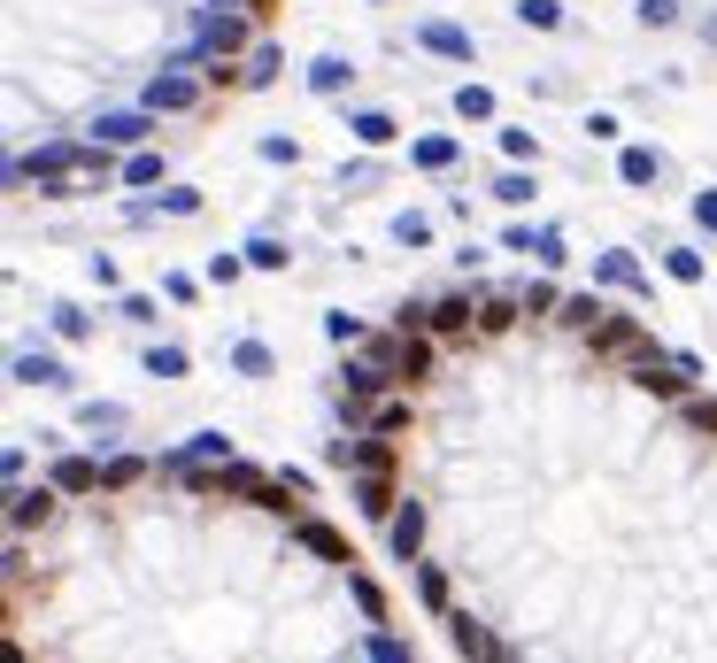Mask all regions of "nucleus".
Here are the masks:
<instances>
[{
  "mask_svg": "<svg viewBox=\"0 0 717 663\" xmlns=\"http://www.w3.org/2000/svg\"><path fill=\"white\" fill-rule=\"evenodd\" d=\"M332 456H340L348 471H393V463H401V448H393V432H356V440H340Z\"/></svg>",
  "mask_w": 717,
  "mask_h": 663,
  "instance_id": "1",
  "label": "nucleus"
},
{
  "mask_svg": "<svg viewBox=\"0 0 717 663\" xmlns=\"http://www.w3.org/2000/svg\"><path fill=\"white\" fill-rule=\"evenodd\" d=\"M586 347H594V355H633V347H641V325H633L625 309H602L594 332H586Z\"/></svg>",
  "mask_w": 717,
  "mask_h": 663,
  "instance_id": "2",
  "label": "nucleus"
},
{
  "mask_svg": "<svg viewBox=\"0 0 717 663\" xmlns=\"http://www.w3.org/2000/svg\"><path fill=\"white\" fill-rule=\"evenodd\" d=\"M185 487H193V494H255L263 471H255V463H224V471H185Z\"/></svg>",
  "mask_w": 717,
  "mask_h": 663,
  "instance_id": "3",
  "label": "nucleus"
},
{
  "mask_svg": "<svg viewBox=\"0 0 717 663\" xmlns=\"http://www.w3.org/2000/svg\"><path fill=\"white\" fill-rule=\"evenodd\" d=\"M432 332H440V339H471V332H479V294H448V302H432Z\"/></svg>",
  "mask_w": 717,
  "mask_h": 663,
  "instance_id": "4",
  "label": "nucleus"
},
{
  "mask_svg": "<svg viewBox=\"0 0 717 663\" xmlns=\"http://www.w3.org/2000/svg\"><path fill=\"white\" fill-rule=\"evenodd\" d=\"M47 517H54V487H16V494H8V524H16V532H31V524H47Z\"/></svg>",
  "mask_w": 717,
  "mask_h": 663,
  "instance_id": "5",
  "label": "nucleus"
},
{
  "mask_svg": "<svg viewBox=\"0 0 717 663\" xmlns=\"http://www.w3.org/2000/svg\"><path fill=\"white\" fill-rule=\"evenodd\" d=\"M386 540H393V555H401V563H417V548H424V509H417V501H409V509H393V517H386Z\"/></svg>",
  "mask_w": 717,
  "mask_h": 663,
  "instance_id": "6",
  "label": "nucleus"
},
{
  "mask_svg": "<svg viewBox=\"0 0 717 663\" xmlns=\"http://www.w3.org/2000/svg\"><path fill=\"white\" fill-rule=\"evenodd\" d=\"M633 386H641V394H656V401H687V378H672V370H664V355H656V363H633Z\"/></svg>",
  "mask_w": 717,
  "mask_h": 663,
  "instance_id": "7",
  "label": "nucleus"
},
{
  "mask_svg": "<svg viewBox=\"0 0 717 663\" xmlns=\"http://www.w3.org/2000/svg\"><path fill=\"white\" fill-rule=\"evenodd\" d=\"M54 487H62V494H101V463L62 456V463H54Z\"/></svg>",
  "mask_w": 717,
  "mask_h": 663,
  "instance_id": "8",
  "label": "nucleus"
},
{
  "mask_svg": "<svg viewBox=\"0 0 717 663\" xmlns=\"http://www.w3.org/2000/svg\"><path fill=\"white\" fill-rule=\"evenodd\" d=\"M193 101H201V85H193V78H178V70L147 85V109H193Z\"/></svg>",
  "mask_w": 717,
  "mask_h": 663,
  "instance_id": "9",
  "label": "nucleus"
},
{
  "mask_svg": "<svg viewBox=\"0 0 717 663\" xmlns=\"http://www.w3.org/2000/svg\"><path fill=\"white\" fill-rule=\"evenodd\" d=\"M525 309V294H479V332H510Z\"/></svg>",
  "mask_w": 717,
  "mask_h": 663,
  "instance_id": "10",
  "label": "nucleus"
},
{
  "mask_svg": "<svg viewBox=\"0 0 717 663\" xmlns=\"http://www.w3.org/2000/svg\"><path fill=\"white\" fill-rule=\"evenodd\" d=\"M455 649H463L471 663H510L502 649H494V633H486V625H471V618H455Z\"/></svg>",
  "mask_w": 717,
  "mask_h": 663,
  "instance_id": "11",
  "label": "nucleus"
},
{
  "mask_svg": "<svg viewBox=\"0 0 717 663\" xmlns=\"http://www.w3.org/2000/svg\"><path fill=\"white\" fill-rule=\"evenodd\" d=\"M201 47L232 54V47H247V23H239V16H208V23H201Z\"/></svg>",
  "mask_w": 717,
  "mask_h": 663,
  "instance_id": "12",
  "label": "nucleus"
},
{
  "mask_svg": "<svg viewBox=\"0 0 717 663\" xmlns=\"http://www.w3.org/2000/svg\"><path fill=\"white\" fill-rule=\"evenodd\" d=\"M356 501H362V517H393V487H386V471H362Z\"/></svg>",
  "mask_w": 717,
  "mask_h": 663,
  "instance_id": "13",
  "label": "nucleus"
},
{
  "mask_svg": "<svg viewBox=\"0 0 717 663\" xmlns=\"http://www.w3.org/2000/svg\"><path fill=\"white\" fill-rule=\"evenodd\" d=\"M417 39H424V47H432V54H455V62H471V39H463V31H455V23H424V31H417Z\"/></svg>",
  "mask_w": 717,
  "mask_h": 663,
  "instance_id": "14",
  "label": "nucleus"
},
{
  "mask_svg": "<svg viewBox=\"0 0 717 663\" xmlns=\"http://www.w3.org/2000/svg\"><path fill=\"white\" fill-rule=\"evenodd\" d=\"M301 540H309V548H317L325 563H356V555H348V540H340L332 524H301Z\"/></svg>",
  "mask_w": 717,
  "mask_h": 663,
  "instance_id": "15",
  "label": "nucleus"
},
{
  "mask_svg": "<svg viewBox=\"0 0 717 663\" xmlns=\"http://www.w3.org/2000/svg\"><path fill=\"white\" fill-rule=\"evenodd\" d=\"M602 309H610L602 294H571V302H563V325H571V332H594V317H602Z\"/></svg>",
  "mask_w": 717,
  "mask_h": 663,
  "instance_id": "16",
  "label": "nucleus"
},
{
  "mask_svg": "<svg viewBox=\"0 0 717 663\" xmlns=\"http://www.w3.org/2000/svg\"><path fill=\"white\" fill-rule=\"evenodd\" d=\"M101 140L109 147H132V140H147V124L140 116H101Z\"/></svg>",
  "mask_w": 717,
  "mask_h": 663,
  "instance_id": "17",
  "label": "nucleus"
},
{
  "mask_svg": "<svg viewBox=\"0 0 717 663\" xmlns=\"http://www.w3.org/2000/svg\"><path fill=\"white\" fill-rule=\"evenodd\" d=\"M16 378H31V386H62V363H54V355H23Z\"/></svg>",
  "mask_w": 717,
  "mask_h": 663,
  "instance_id": "18",
  "label": "nucleus"
},
{
  "mask_svg": "<svg viewBox=\"0 0 717 663\" xmlns=\"http://www.w3.org/2000/svg\"><path fill=\"white\" fill-rule=\"evenodd\" d=\"M664 271H672L679 286H695V278H703V255H695V247H672V255H664Z\"/></svg>",
  "mask_w": 717,
  "mask_h": 663,
  "instance_id": "19",
  "label": "nucleus"
},
{
  "mask_svg": "<svg viewBox=\"0 0 717 663\" xmlns=\"http://www.w3.org/2000/svg\"><path fill=\"white\" fill-rule=\"evenodd\" d=\"M140 479H147V463H140V456H116V463L101 471V487H140Z\"/></svg>",
  "mask_w": 717,
  "mask_h": 663,
  "instance_id": "20",
  "label": "nucleus"
},
{
  "mask_svg": "<svg viewBox=\"0 0 717 663\" xmlns=\"http://www.w3.org/2000/svg\"><path fill=\"white\" fill-rule=\"evenodd\" d=\"M393 325H401V332H432V302H417V294H409V302L393 309Z\"/></svg>",
  "mask_w": 717,
  "mask_h": 663,
  "instance_id": "21",
  "label": "nucleus"
},
{
  "mask_svg": "<svg viewBox=\"0 0 717 663\" xmlns=\"http://www.w3.org/2000/svg\"><path fill=\"white\" fill-rule=\"evenodd\" d=\"M417 163H424V170H448V163H455V140H417Z\"/></svg>",
  "mask_w": 717,
  "mask_h": 663,
  "instance_id": "22",
  "label": "nucleus"
},
{
  "mask_svg": "<svg viewBox=\"0 0 717 663\" xmlns=\"http://www.w3.org/2000/svg\"><path fill=\"white\" fill-rule=\"evenodd\" d=\"M625 177H633V185H656V155H648V147H625Z\"/></svg>",
  "mask_w": 717,
  "mask_h": 663,
  "instance_id": "23",
  "label": "nucleus"
},
{
  "mask_svg": "<svg viewBox=\"0 0 717 663\" xmlns=\"http://www.w3.org/2000/svg\"><path fill=\"white\" fill-rule=\"evenodd\" d=\"M455 109H463V116H494V93H486V85H463Z\"/></svg>",
  "mask_w": 717,
  "mask_h": 663,
  "instance_id": "24",
  "label": "nucleus"
},
{
  "mask_svg": "<svg viewBox=\"0 0 717 663\" xmlns=\"http://www.w3.org/2000/svg\"><path fill=\"white\" fill-rule=\"evenodd\" d=\"M602 278H610V286H641V271H633V255H602Z\"/></svg>",
  "mask_w": 717,
  "mask_h": 663,
  "instance_id": "25",
  "label": "nucleus"
},
{
  "mask_svg": "<svg viewBox=\"0 0 717 663\" xmlns=\"http://www.w3.org/2000/svg\"><path fill=\"white\" fill-rule=\"evenodd\" d=\"M409 425V401H386V409H370V432H401Z\"/></svg>",
  "mask_w": 717,
  "mask_h": 663,
  "instance_id": "26",
  "label": "nucleus"
},
{
  "mask_svg": "<svg viewBox=\"0 0 717 663\" xmlns=\"http://www.w3.org/2000/svg\"><path fill=\"white\" fill-rule=\"evenodd\" d=\"M356 140H362V147H386V140H393V124H386V116H356Z\"/></svg>",
  "mask_w": 717,
  "mask_h": 663,
  "instance_id": "27",
  "label": "nucleus"
},
{
  "mask_svg": "<svg viewBox=\"0 0 717 663\" xmlns=\"http://www.w3.org/2000/svg\"><path fill=\"white\" fill-rule=\"evenodd\" d=\"M518 16H525V23H540V31H555V23H563V8H555V0H525Z\"/></svg>",
  "mask_w": 717,
  "mask_h": 663,
  "instance_id": "28",
  "label": "nucleus"
},
{
  "mask_svg": "<svg viewBox=\"0 0 717 663\" xmlns=\"http://www.w3.org/2000/svg\"><path fill=\"white\" fill-rule=\"evenodd\" d=\"M370 656H378V663H409V641H401V633H378V641H370Z\"/></svg>",
  "mask_w": 717,
  "mask_h": 663,
  "instance_id": "29",
  "label": "nucleus"
},
{
  "mask_svg": "<svg viewBox=\"0 0 717 663\" xmlns=\"http://www.w3.org/2000/svg\"><path fill=\"white\" fill-rule=\"evenodd\" d=\"M147 370H155V378H178L185 355H178V347H155V355H147Z\"/></svg>",
  "mask_w": 717,
  "mask_h": 663,
  "instance_id": "30",
  "label": "nucleus"
},
{
  "mask_svg": "<svg viewBox=\"0 0 717 663\" xmlns=\"http://www.w3.org/2000/svg\"><path fill=\"white\" fill-rule=\"evenodd\" d=\"M540 309H563V294L555 286H525V317H540Z\"/></svg>",
  "mask_w": 717,
  "mask_h": 663,
  "instance_id": "31",
  "label": "nucleus"
},
{
  "mask_svg": "<svg viewBox=\"0 0 717 663\" xmlns=\"http://www.w3.org/2000/svg\"><path fill=\"white\" fill-rule=\"evenodd\" d=\"M348 85V62H317V93H340Z\"/></svg>",
  "mask_w": 717,
  "mask_h": 663,
  "instance_id": "32",
  "label": "nucleus"
},
{
  "mask_svg": "<svg viewBox=\"0 0 717 663\" xmlns=\"http://www.w3.org/2000/svg\"><path fill=\"white\" fill-rule=\"evenodd\" d=\"M494 201H510V208H518V201H533V177H502V185H494Z\"/></svg>",
  "mask_w": 717,
  "mask_h": 663,
  "instance_id": "33",
  "label": "nucleus"
},
{
  "mask_svg": "<svg viewBox=\"0 0 717 663\" xmlns=\"http://www.w3.org/2000/svg\"><path fill=\"white\" fill-rule=\"evenodd\" d=\"M232 363H239V370H247V378H263V370H270V355H263V347H255V339H247V347H239V355H232Z\"/></svg>",
  "mask_w": 717,
  "mask_h": 663,
  "instance_id": "34",
  "label": "nucleus"
},
{
  "mask_svg": "<svg viewBox=\"0 0 717 663\" xmlns=\"http://www.w3.org/2000/svg\"><path fill=\"white\" fill-rule=\"evenodd\" d=\"M417 594H424V602L440 610V602H448V579H440V571H417Z\"/></svg>",
  "mask_w": 717,
  "mask_h": 663,
  "instance_id": "35",
  "label": "nucleus"
},
{
  "mask_svg": "<svg viewBox=\"0 0 717 663\" xmlns=\"http://www.w3.org/2000/svg\"><path fill=\"white\" fill-rule=\"evenodd\" d=\"M687 425H695V432H717V401H687Z\"/></svg>",
  "mask_w": 717,
  "mask_h": 663,
  "instance_id": "36",
  "label": "nucleus"
},
{
  "mask_svg": "<svg viewBox=\"0 0 717 663\" xmlns=\"http://www.w3.org/2000/svg\"><path fill=\"white\" fill-rule=\"evenodd\" d=\"M695 216H703V224L717 232V193H703V201H695Z\"/></svg>",
  "mask_w": 717,
  "mask_h": 663,
  "instance_id": "37",
  "label": "nucleus"
},
{
  "mask_svg": "<svg viewBox=\"0 0 717 663\" xmlns=\"http://www.w3.org/2000/svg\"><path fill=\"white\" fill-rule=\"evenodd\" d=\"M224 8H255V0H224Z\"/></svg>",
  "mask_w": 717,
  "mask_h": 663,
  "instance_id": "38",
  "label": "nucleus"
}]
</instances>
